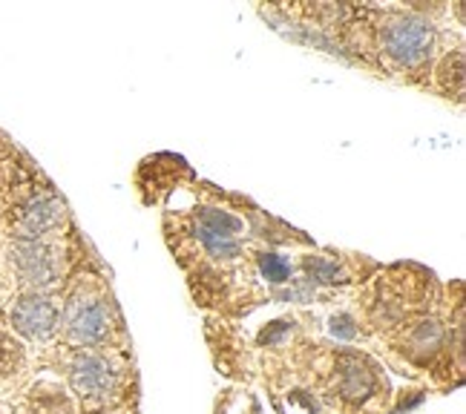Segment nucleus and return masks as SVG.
Returning a JSON list of instances; mask_svg holds the SVG:
<instances>
[{"label":"nucleus","mask_w":466,"mask_h":414,"mask_svg":"<svg viewBox=\"0 0 466 414\" xmlns=\"http://www.w3.org/2000/svg\"><path fill=\"white\" fill-rule=\"evenodd\" d=\"M386 49L406 66L421 63L432 49V29L421 18H401L386 29Z\"/></svg>","instance_id":"nucleus-1"},{"label":"nucleus","mask_w":466,"mask_h":414,"mask_svg":"<svg viewBox=\"0 0 466 414\" xmlns=\"http://www.w3.org/2000/svg\"><path fill=\"white\" fill-rule=\"evenodd\" d=\"M239 219L228 217L222 210H205L199 217V239L205 242V247L213 256H237L239 245H237V230Z\"/></svg>","instance_id":"nucleus-2"},{"label":"nucleus","mask_w":466,"mask_h":414,"mask_svg":"<svg viewBox=\"0 0 466 414\" xmlns=\"http://www.w3.org/2000/svg\"><path fill=\"white\" fill-rule=\"evenodd\" d=\"M12 323L24 337H49L55 328V308L44 296H24L12 311Z\"/></svg>","instance_id":"nucleus-3"},{"label":"nucleus","mask_w":466,"mask_h":414,"mask_svg":"<svg viewBox=\"0 0 466 414\" xmlns=\"http://www.w3.org/2000/svg\"><path fill=\"white\" fill-rule=\"evenodd\" d=\"M70 334L78 342H98L107 334V313L102 303L78 300L70 308Z\"/></svg>","instance_id":"nucleus-4"},{"label":"nucleus","mask_w":466,"mask_h":414,"mask_svg":"<svg viewBox=\"0 0 466 414\" xmlns=\"http://www.w3.org/2000/svg\"><path fill=\"white\" fill-rule=\"evenodd\" d=\"M112 386V377H110V369L104 366L102 360L95 357H81L75 366H73V389L78 394H104L107 389Z\"/></svg>","instance_id":"nucleus-5"},{"label":"nucleus","mask_w":466,"mask_h":414,"mask_svg":"<svg viewBox=\"0 0 466 414\" xmlns=\"http://www.w3.org/2000/svg\"><path fill=\"white\" fill-rule=\"evenodd\" d=\"M15 256H18V268L21 274L29 279V283L35 285H49L55 276V268H53V259H49L46 247L41 245H18V251H15Z\"/></svg>","instance_id":"nucleus-6"},{"label":"nucleus","mask_w":466,"mask_h":414,"mask_svg":"<svg viewBox=\"0 0 466 414\" xmlns=\"http://www.w3.org/2000/svg\"><path fill=\"white\" fill-rule=\"evenodd\" d=\"M372 386H374V374L360 357L340 360V389L345 394V400H363V397H369Z\"/></svg>","instance_id":"nucleus-7"},{"label":"nucleus","mask_w":466,"mask_h":414,"mask_svg":"<svg viewBox=\"0 0 466 414\" xmlns=\"http://www.w3.org/2000/svg\"><path fill=\"white\" fill-rule=\"evenodd\" d=\"M63 217V207L53 198H38V202H32L24 213V227L29 234H41V230L58 225V219Z\"/></svg>","instance_id":"nucleus-8"},{"label":"nucleus","mask_w":466,"mask_h":414,"mask_svg":"<svg viewBox=\"0 0 466 414\" xmlns=\"http://www.w3.org/2000/svg\"><path fill=\"white\" fill-rule=\"evenodd\" d=\"M441 84L446 92H461L463 90V55L455 53L449 55L441 66Z\"/></svg>","instance_id":"nucleus-9"},{"label":"nucleus","mask_w":466,"mask_h":414,"mask_svg":"<svg viewBox=\"0 0 466 414\" xmlns=\"http://www.w3.org/2000/svg\"><path fill=\"white\" fill-rule=\"evenodd\" d=\"M259 268H262V274L271 279V283H286L288 279V274H291V265L282 259V256H277V254H265V256H259Z\"/></svg>","instance_id":"nucleus-10"},{"label":"nucleus","mask_w":466,"mask_h":414,"mask_svg":"<svg viewBox=\"0 0 466 414\" xmlns=\"http://www.w3.org/2000/svg\"><path fill=\"white\" fill-rule=\"evenodd\" d=\"M21 362V345L15 342L12 337L0 334V374H9L18 369Z\"/></svg>","instance_id":"nucleus-11"},{"label":"nucleus","mask_w":466,"mask_h":414,"mask_svg":"<svg viewBox=\"0 0 466 414\" xmlns=\"http://www.w3.org/2000/svg\"><path fill=\"white\" fill-rule=\"evenodd\" d=\"M306 268H308V274H314V279H320V283H335L337 279V268L323 259H308Z\"/></svg>","instance_id":"nucleus-12"},{"label":"nucleus","mask_w":466,"mask_h":414,"mask_svg":"<svg viewBox=\"0 0 466 414\" xmlns=\"http://www.w3.org/2000/svg\"><path fill=\"white\" fill-rule=\"evenodd\" d=\"M35 414H70V403L63 397H53V403L35 400Z\"/></svg>","instance_id":"nucleus-13"},{"label":"nucleus","mask_w":466,"mask_h":414,"mask_svg":"<svg viewBox=\"0 0 466 414\" xmlns=\"http://www.w3.org/2000/svg\"><path fill=\"white\" fill-rule=\"evenodd\" d=\"M331 334L343 337V340H352L357 334V328H354L352 317H335V320H331Z\"/></svg>","instance_id":"nucleus-14"}]
</instances>
